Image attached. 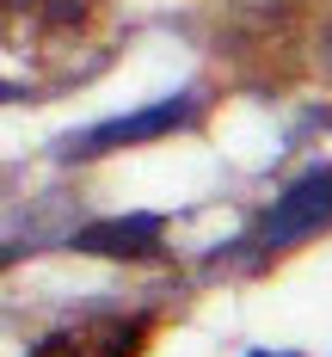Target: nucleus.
Masks as SVG:
<instances>
[{
	"label": "nucleus",
	"mask_w": 332,
	"mask_h": 357,
	"mask_svg": "<svg viewBox=\"0 0 332 357\" xmlns=\"http://www.w3.org/2000/svg\"><path fill=\"white\" fill-rule=\"evenodd\" d=\"M191 111H197V99H160V105H148V111H129V117H111V123H99V130H86L80 148L99 154V148H123V142H154V136L191 123Z\"/></svg>",
	"instance_id": "5"
},
{
	"label": "nucleus",
	"mask_w": 332,
	"mask_h": 357,
	"mask_svg": "<svg viewBox=\"0 0 332 357\" xmlns=\"http://www.w3.org/2000/svg\"><path fill=\"white\" fill-rule=\"evenodd\" d=\"M6 259H13V252H0V265H6Z\"/></svg>",
	"instance_id": "8"
},
{
	"label": "nucleus",
	"mask_w": 332,
	"mask_h": 357,
	"mask_svg": "<svg viewBox=\"0 0 332 357\" xmlns=\"http://www.w3.org/2000/svg\"><path fill=\"white\" fill-rule=\"evenodd\" d=\"M148 339L142 321H123V314H86V321L49 333L31 357H136Z\"/></svg>",
	"instance_id": "3"
},
{
	"label": "nucleus",
	"mask_w": 332,
	"mask_h": 357,
	"mask_svg": "<svg viewBox=\"0 0 332 357\" xmlns=\"http://www.w3.org/2000/svg\"><path fill=\"white\" fill-rule=\"evenodd\" d=\"M320 228H332V178L314 173L301 178V185H290L277 204H271V215H264V228H258V247H295V241H308V234H320Z\"/></svg>",
	"instance_id": "2"
},
{
	"label": "nucleus",
	"mask_w": 332,
	"mask_h": 357,
	"mask_svg": "<svg viewBox=\"0 0 332 357\" xmlns=\"http://www.w3.org/2000/svg\"><path fill=\"white\" fill-rule=\"evenodd\" d=\"M93 0H0V43L6 50H43L56 37L86 25Z\"/></svg>",
	"instance_id": "1"
},
{
	"label": "nucleus",
	"mask_w": 332,
	"mask_h": 357,
	"mask_svg": "<svg viewBox=\"0 0 332 357\" xmlns=\"http://www.w3.org/2000/svg\"><path fill=\"white\" fill-rule=\"evenodd\" d=\"M6 99H19V86H13V80H0V105H6Z\"/></svg>",
	"instance_id": "6"
},
{
	"label": "nucleus",
	"mask_w": 332,
	"mask_h": 357,
	"mask_svg": "<svg viewBox=\"0 0 332 357\" xmlns=\"http://www.w3.org/2000/svg\"><path fill=\"white\" fill-rule=\"evenodd\" d=\"M160 234H166L160 215H111V222H86L68 247L93 252V259H154Z\"/></svg>",
	"instance_id": "4"
},
{
	"label": "nucleus",
	"mask_w": 332,
	"mask_h": 357,
	"mask_svg": "<svg viewBox=\"0 0 332 357\" xmlns=\"http://www.w3.org/2000/svg\"><path fill=\"white\" fill-rule=\"evenodd\" d=\"M253 357H295V351H253Z\"/></svg>",
	"instance_id": "7"
}]
</instances>
